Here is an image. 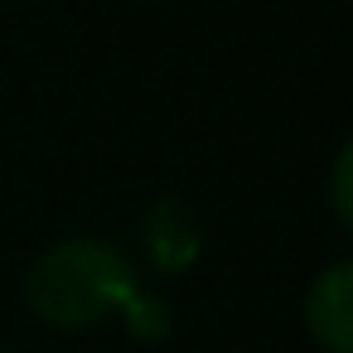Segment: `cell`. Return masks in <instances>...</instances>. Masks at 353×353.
<instances>
[{
	"mask_svg": "<svg viewBox=\"0 0 353 353\" xmlns=\"http://www.w3.org/2000/svg\"><path fill=\"white\" fill-rule=\"evenodd\" d=\"M141 247H145L150 266L174 271V276L189 271L199 261V252H203V223H199L194 203L179 199V194L155 199L145 208V218H141Z\"/></svg>",
	"mask_w": 353,
	"mask_h": 353,
	"instance_id": "2",
	"label": "cell"
},
{
	"mask_svg": "<svg viewBox=\"0 0 353 353\" xmlns=\"http://www.w3.org/2000/svg\"><path fill=\"white\" fill-rule=\"evenodd\" d=\"M329 199H334V213H339V223L353 232V136L343 141V150H339V160H334Z\"/></svg>",
	"mask_w": 353,
	"mask_h": 353,
	"instance_id": "5",
	"label": "cell"
},
{
	"mask_svg": "<svg viewBox=\"0 0 353 353\" xmlns=\"http://www.w3.org/2000/svg\"><path fill=\"white\" fill-rule=\"evenodd\" d=\"M141 295L131 261L97 237H63L25 276V300L49 329H92Z\"/></svg>",
	"mask_w": 353,
	"mask_h": 353,
	"instance_id": "1",
	"label": "cell"
},
{
	"mask_svg": "<svg viewBox=\"0 0 353 353\" xmlns=\"http://www.w3.org/2000/svg\"><path fill=\"white\" fill-rule=\"evenodd\" d=\"M305 324L324 353H353V261L314 276L305 295Z\"/></svg>",
	"mask_w": 353,
	"mask_h": 353,
	"instance_id": "3",
	"label": "cell"
},
{
	"mask_svg": "<svg viewBox=\"0 0 353 353\" xmlns=\"http://www.w3.org/2000/svg\"><path fill=\"white\" fill-rule=\"evenodd\" d=\"M121 319L131 324V334L136 339H160V334H170V310L160 305V300H150V295H136L126 310H121Z\"/></svg>",
	"mask_w": 353,
	"mask_h": 353,
	"instance_id": "4",
	"label": "cell"
}]
</instances>
